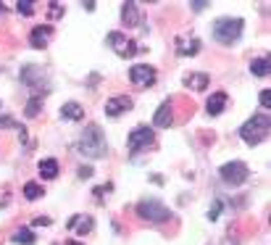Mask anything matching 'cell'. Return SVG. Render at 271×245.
<instances>
[{
    "label": "cell",
    "mask_w": 271,
    "mask_h": 245,
    "mask_svg": "<svg viewBox=\"0 0 271 245\" xmlns=\"http://www.w3.org/2000/svg\"><path fill=\"white\" fill-rule=\"evenodd\" d=\"M129 108H132V98H129V95H116V98H108L106 100V114L114 116V119L121 116Z\"/></svg>",
    "instance_id": "11"
},
{
    "label": "cell",
    "mask_w": 271,
    "mask_h": 245,
    "mask_svg": "<svg viewBox=\"0 0 271 245\" xmlns=\"http://www.w3.org/2000/svg\"><path fill=\"white\" fill-rule=\"evenodd\" d=\"M50 34H53L50 26H45V24L34 26L32 34H29V45H32V48H37V50H42V48H45V42L50 40Z\"/></svg>",
    "instance_id": "12"
},
{
    "label": "cell",
    "mask_w": 271,
    "mask_h": 245,
    "mask_svg": "<svg viewBox=\"0 0 271 245\" xmlns=\"http://www.w3.org/2000/svg\"><path fill=\"white\" fill-rule=\"evenodd\" d=\"M11 240H13L16 245H34V243H37V238H34L32 230H16Z\"/></svg>",
    "instance_id": "20"
},
{
    "label": "cell",
    "mask_w": 271,
    "mask_h": 245,
    "mask_svg": "<svg viewBox=\"0 0 271 245\" xmlns=\"http://www.w3.org/2000/svg\"><path fill=\"white\" fill-rule=\"evenodd\" d=\"M221 206H224V203H221V201H216V203H213L211 209H208V219H211V222H216V219H219V214H221Z\"/></svg>",
    "instance_id": "26"
},
{
    "label": "cell",
    "mask_w": 271,
    "mask_h": 245,
    "mask_svg": "<svg viewBox=\"0 0 271 245\" xmlns=\"http://www.w3.org/2000/svg\"><path fill=\"white\" fill-rule=\"evenodd\" d=\"M184 84L190 90H205V87H208V74H187Z\"/></svg>",
    "instance_id": "17"
},
{
    "label": "cell",
    "mask_w": 271,
    "mask_h": 245,
    "mask_svg": "<svg viewBox=\"0 0 271 245\" xmlns=\"http://www.w3.org/2000/svg\"><path fill=\"white\" fill-rule=\"evenodd\" d=\"M106 45H108V48H114V53L121 55V58H132V55L139 53L137 42H135V40H129V37H127V34H121V32H108Z\"/></svg>",
    "instance_id": "6"
},
{
    "label": "cell",
    "mask_w": 271,
    "mask_h": 245,
    "mask_svg": "<svg viewBox=\"0 0 271 245\" xmlns=\"http://www.w3.org/2000/svg\"><path fill=\"white\" fill-rule=\"evenodd\" d=\"M176 50H179V55H195V53L200 50V40H198V37H187V40L182 37L179 48H176Z\"/></svg>",
    "instance_id": "16"
},
{
    "label": "cell",
    "mask_w": 271,
    "mask_h": 245,
    "mask_svg": "<svg viewBox=\"0 0 271 245\" xmlns=\"http://www.w3.org/2000/svg\"><path fill=\"white\" fill-rule=\"evenodd\" d=\"M224 106H227V92H213V95L208 98V114L211 116H219Z\"/></svg>",
    "instance_id": "15"
},
{
    "label": "cell",
    "mask_w": 271,
    "mask_h": 245,
    "mask_svg": "<svg viewBox=\"0 0 271 245\" xmlns=\"http://www.w3.org/2000/svg\"><path fill=\"white\" fill-rule=\"evenodd\" d=\"M242 26H245V21H242V18H235V16L216 18L213 26H211L213 40L221 42V45H235L240 40V34H242Z\"/></svg>",
    "instance_id": "2"
},
{
    "label": "cell",
    "mask_w": 271,
    "mask_h": 245,
    "mask_svg": "<svg viewBox=\"0 0 271 245\" xmlns=\"http://www.w3.org/2000/svg\"><path fill=\"white\" fill-rule=\"evenodd\" d=\"M82 5H85V11H95L98 3H95V0H87V3H82Z\"/></svg>",
    "instance_id": "32"
},
{
    "label": "cell",
    "mask_w": 271,
    "mask_h": 245,
    "mask_svg": "<svg viewBox=\"0 0 271 245\" xmlns=\"http://www.w3.org/2000/svg\"><path fill=\"white\" fill-rule=\"evenodd\" d=\"M0 106H3V103H0Z\"/></svg>",
    "instance_id": "34"
},
{
    "label": "cell",
    "mask_w": 271,
    "mask_h": 245,
    "mask_svg": "<svg viewBox=\"0 0 271 245\" xmlns=\"http://www.w3.org/2000/svg\"><path fill=\"white\" fill-rule=\"evenodd\" d=\"M155 143V135H153V129L150 127H135L132 132H129V153H139L142 148H150Z\"/></svg>",
    "instance_id": "7"
},
{
    "label": "cell",
    "mask_w": 271,
    "mask_h": 245,
    "mask_svg": "<svg viewBox=\"0 0 271 245\" xmlns=\"http://www.w3.org/2000/svg\"><path fill=\"white\" fill-rule=\"evenodd\" d=\"M129 79H132L137 87H150V84H155V69L147 63H137L129 69Z\"/></svg>",
    "instance_id": "8"
},
{
    "label": "cell",
    "mask_w": 271,
    "mask_h": 245,
    "mask_svg": "<svg viewBox=\"0 0 271 245\" xmlns=\"http://www.w3.org/2000/svg\"><path fill=\"white\" fill-rule=\"evenodd\" d=\"M121 24H124V26H137L139 24L137 3H124V5H121Z\"/></svg>",
    "instance_id": "14"
},
{
    "label": "cell",
    "mask_w": 271,
    "mask_h": 245,
    "mask_svg": "<svg viewBox=\"0 0 271 245\" xmlns=\"http://www.w3.org/2000/svg\"><path fill=\"white\" fill-rule=\"evenodd\" d=\"M137 216L145 222H153V224H163L171 219V211L161 201H155V198H145V201L137 203Z\"/></svg>",
    "instance_id": "4"
},
{
    "label": "cell",
    "mask_w": 271,
    "mask_h": 245,
    "mask_svg": "<svg viewBox=\"0 0 271 245\" xmlns=\"http://www.w3.org/2000/svg\"><path fill=\"white\" fill-rule=\"evenodd\" d=\"M40 174L45 177V180H55V177H58V161H55V158H45V161H40Z\"/></svg>",
    "instance_id": "18"
},
{
    "label": "cell",
    "mask_w": 271,
    "mask_h": 245,
    "mask_svg": "<svg viewBox=\"0 0 271 245\" xmlns=\"http://www.w3.org/2000/svg\"><path fill=\"white\" fill-rule=\"evenodd\" d=\"M61 116L69 119V121H82L85 119V108H82L77 100H69V103H63L61 106Z\"/></svg>",
    "instance_id": "13"
},
{
    "label": "cell",
    "mask_w": 271,
    "mask_h": 245,
    "mask_svg": "<svg viewBox=\"0 0 271 245\" xmlns=\"http://www.w3.org/2000/svg\"><path fill=\"white\" fill-rule=\"evenodd\" d=\"M16 11L21 13V16H32V13H34V3H32V0H18V3H16Z\"/></svg>",
    "instance_id": "25"
},
{
    "label": "cell",
    "mask_w": 271,
    "mask_h": 245,
    "mask_svg": "<svg viewBox=\"0 0 271 245\" xmlns=\"http://www.w3.org/2000/svg\"><path fill=\"white\" fill-rule=\"evenodd\" d=\"M0 129H16V132H24V127L18 124L16 119H11V116H0Z\"/></svg>",
    "instance_id": "24"
},
{
    "label": "cell",
    "mask_w": 271,
    "mask_h": 245,
    "mask_svg": "<svg viewBox=\"0 0 271 245\" xmlns=\"http://www.w3.org/2000/svg\"><path fill=\"white\" fill-rule=\"evenodd\" d=\"M190 5H192V11L200 13V11H205V5H211V3H208V0H195V3H190Z\"/></svg>",
    "instance_id": "28"
},
{
    "label": "cell",
    "mask_w": 271,
    "mask_h": 245,
    "mask_svg": "<svg viewBox=\"0 0 271 245\" xmlns=\"http://www.w3.org/2000/svg\"><path fill=\"white\" fill-rule=\"evenodd\" d=\"M269 127H271L269 114H256V116H250L245 124L240 127V137L245 140L248 145H258V143H264L266 140Z\"/></svg>",
    "instance_id": "3"
},
{
    "label": "cell",
    "mask_w": 271,
    "mask_h": 245,
    "mask_svg": "<svg viewBox=\"0 0 271 245\" xmlns=\"http://www.w3.org/2000/svg\"><path fill=\"white\" fill-rule=\"evenodd\" d=\"M77 153H82L85 158H103L108 153L106 145V135H103L100 124H87V129L82 132V137L77 140Z\"/></svg>",
    "instance_id": "1"
},
{
    "label": "cell",
    "mask_w": 271,
    "mask_h": 245,
    "mask_svg": "<svg viewBox=\"0 0 271 245\" xmlns=\"http://www.w3.org/2000/svg\"><path fill=\"white\" fill-rule=\"evenodd\" d=\"M250 71H253L256 77H266L269 74V58H256L250 63Z\"/></svg>",
    "instance_id": "23"
},
{
    "label": "cell",
    "mask_w": 271,
    "mask_h": 245,
    "mask_svg": "<svg viewBox=\"0 0 271 245\" xmlns=\"http://www.w3.org/2000/svg\"><path fill=\"white\" fill-rule=\"evenodd\" d=\"M219 177L224 180V185L240 187V185L248 182L250 169H248V164H242V161H229V164H224V166L219 169Z\"/></svg>",
    "instance_id": "5"
},
{
    "label": "cell",
    "mask_w": 271,
    "mask_h": 245,
    "mask_svg": "<svg viewBox=\"0 0 271 245\" xmlns=\"http://www.w3.org/2000/svg\"><path fill=\"white\" fill-rule=\"evenodd\" d=\"M40 108H42V95H34V98H29V103L24 106V114H26V119H34L37 114H40Z\"/></svg>",
    "instance_id": "21"
},
{
    "label": "cell",
    "mask_w": 271,
    "mask_h": 245,
    "mask_svg": "<svg viewBox=\"0 0 271 245\" xmlns=\"http://www.w3.org/2000/svg\"><path fill=\"white\" fill-rule=\"evenodd\" d=\"M258 100H261V106H264V108H269V106H271V92H269V90H264Z\"/></svg>",
    "instance_id": "27"
},
{
    "label": "cell",
    "mask_w": 271,
    "mask_h": 245,
    "mask_svg": "<svg viewBox=\"0 0 271 245\" xmlns=\"http://www.w3.org/2000/svg\"><path fill=\"white\" fill-rule=\"evenodd\" d=\"M61 13H63V5H61V3H50V16L58 18Z\"/></svg>",
    "instance_id": "29"
},
{
    "label": "cell",
    "mask_w": 271,
    "mask_h": 245,
    "mask_svg": "<svg viewBox=\"0 0 271 245\" xmlns=\"http://www.w3.org/2000/svg\"><path fill=\"white\" fill-rule=\"evenodd\" d=\"M24 195H26V201H37V198L45 195V190H42L37 182H26V185H24Z\"/></svg>",
    "instance_id": "22"
},
{
    "label": "cell",
    "mask_w": 271,
    "mask_h": 245,
    "mask_svg": "<svg viewBox=\"0 0 271 245\" xmlns=\"http://www.w3.org/2000/svg\"><path fill=\"white\" fill-rule=\"evenodd\" d=\"M5 13V8H3V3H0V16H3Z\"/></svg>",
    "instance_id": "33"
},
{
    "label": "cell",
    "mask_w": 271,
    "mask_h": 245,
    "mask_svg": "<svg viewBox=\"0 0 271 245\" xmlns=\"http://www.w3.org/2000/svg\"><path fill=\"white\" fill-rule=\"evenodd\" d=\"M153 124L158 129H166V127L174 124V100H163L161 106H158L155 116H153Z\"/></svg>",
    "instance_id": "10"
},
{
    "label": "cell",
    "mask_w": 271,
    "mask_h": 245,
    "mask_svg": "<svg viewBox=\"0 0 271 245\" xmlns=\"http://www.w3.org/2000/svg\"><path fill=\"white\" fill-rule=\"evenodd\" d=\"M92 177V166H82L79 169V180H90Z\"/></svg>",
    "instance_id": "30"
},
{
    "label": "cell",
    "mask_w": 271,
    "mask_h": 245,
    "mask_svg": "<svg viewBox=\"0 0 271 245\" xmlns=\"http://www.w3.org/2000/svg\"><path fill=\"white\" fill-rule=\"evenodd\" d=\"M21 79H24V84H29V87H34L37 92H45V95H48V87H45V79H42V69L40 66H24L21 69Z\"/></svg>",
    "instance_id": "9"
},
{
    "label": "cell",
    "mask_w": 271,
    "mask_h": 245,
    "mask_svg": "<svg viewBox=\"0 0 271 245\" xmlns=\"http://www.w3.org/2000/svg\"><path fill=\"white\" fill-rule=\"evenodd\" d=\"M69 230H77L79 235H87L92 230V219L90 216H74V219L69 222Z\"/></svg>",
    "instance_id": "19"
},
{
    "label": "cell",
    "mask_w": 271,
    "mask_h": 245,
    "mask_svg": "<svg viewBox=\"0 0 271 245\" xmlns=\"http://www.w3.org/2000/svg\"><path fill=\"white\" fill-rule=\"evenodd\" d=\"M48 224H50L48 216H37V219H34V227H48Z\"/></svg>",
    "instance_id": "31"
}]
</instances>
